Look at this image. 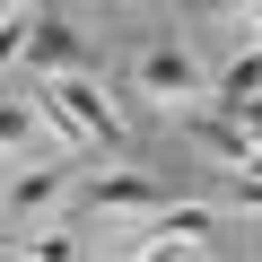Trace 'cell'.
Here are the masks:
<instances>
[{
  "label": "cell",
  "instance_id": "1",
  "mask_svg": "<svg viewBox=\"0 0 262 262\" xmlns=\"http://www.w3.org/2000/svg\"><path fill=\"white\" fill-rule=\"evenodd\" d=\"M131 88H140L158 114H192V105H210V70H201V53H184V44H149L140 61H131Z\"/></svg>",
  "mask_w": 262,
  "mask_h": 262
},
{
  "label": "cell",
  "instance_id": "2",
  "mask_svg": "<svg viewBox=\"0 0 262 262\" xmlns=\"http://www.w3.org/2000/svg\"><path fill=\"white\" fill-rule=\"evenodd\" d=\"M35 88H53V96L70 105V122L88 131L96 149H122V140H131V122H122V105L105 96V79H96V70H61V79H35Z\"/></svg>",
  "mask_w": 262,
  "mask_h": 262
},
{
  "label": "cell",
  "instance_id": "3",
  "mask_svg": "<svg viewBox=\"0 0 262 262\" xmlns=\"http://www.w3.org/2000/svg\"><path fill=\"white\" fill-rule=\"evenodd\" d=\"M158 210H166V192L149 175H131V166H114V175L88 184V219H105V227H149Z\"/></svg>",
  "mask_w": 262,
  "mask_h": 262
},
{
  "label": "cell",
  "instance_id": "4",
  "mask_svg": "<svg viewBox=\"0 0 262 262\" xmlns=\"http://www.w3.org/2000/svg\"><path fill=\"white\" fill-rule=\"evenodd\" d=\"M210 236H219V210H210V201H166V210L149 219L140 253H149V262H166V253H210Z\"/></svg>",
  "mask_w": 262,
  "mask_h": 262
},
{
  "label": "cell",
  "instance_id": "5",
  "mask_svg": "<svg viewBox=\"0 0 262 262\" xmlns=\"http://www.w3.org/2000/svg\"><path fill=\"white\" fill-rule=\"evenodd\" d=\"M61 192H70V175H61V166H44V158L27 166V158H18V175H9V227L53 219V210H61Z\"/></svg>",
  "mask_w": 262,
  "mask_h": 262
},
{
  "label": "cell",
  "instance_id": "6",
  "mask_svg": "<svg viewBox=\"0 0 262 262\" xmlns=\"http://www.w3.org/2000/svg\"><path fill=\"white\" fill-rule=\"evenodd\" d=\"M192 149H201V158H219V166H253V158H262V140L245 131V114H227V105H219V114H201V105H192Z\"/></svg>",
  "mask_w": 262,
  "mask_h": 262
},
{
  "label": "cell",
  "instance_id": "7",
  "mask_svg": "<svg viewBox=\"0 0 262 262\" xmlns=\"http://www.w3.org/2000/svg\"><path fill=\"white\" fill-rule=\"evenodd\" d=\"M27 79H61V70H96L88 61V44L70 35V27H53V18H35V35H27V61H18Z\"/></svg>",
  "mask_w": 262,
  "mask_h": 262
},
{
  "label": "cell",
  "instance_id": "8",
  "mask_svg": "<svg viewBox=\"0 0 262 262\" xmlns=\"http://www.w3.org/2000/svg\"><path fill=\"white\" fill-rule=\"evenodd\" d=\"M245 96H262V44H253V35L210 70V105H245Z\"/></svg>",
  "mask_w": 262,
  "mask_h": 262
},
{
  "label": "cell",
  "instance_id": "9",
  "mask_svg": "<svg viewBox=\"0 0 262 262\" xmlns=\"http://www.w3.org/2000/svg\"><path fill=\"white\" fill-rule=\"evenodd\" d=\"M9 253H35V262H61V253H79V236H61V227H44V219H35V227H18V236H9Z\"/></svg>",
  "mask_w": 262,
  "mask_h": 262
},
{
  "label": "cell",
  "instance_id": "10",
  "mask_svg": "<svg viewBox=\"0 0 262 262\" xmlns=\"http://www.w3.org/2000/svg\"><path fill=\"white\" fill-rule=\"evenodd\" d=\"M35 122H44V114H35V96H9V114H0V140H9V158H27V149H35Z\"/></svg>",
  "mask_w": 262,
  "mask_h": 262
},
{
  "label": "cell",
  "instance_id": "11",
  "mask_svg": "<svg viewBox=\"0 0 262 262\" xmlns=\"http://www.w3.org/2000/svg\"><path fill=\"white\" fill-rule=\"evenodd\" d=\"M227 114H245V131L262 140V96H245V105H227Z\"/></svg>",
  "mask_w": 262,
  "mask_h": 262
},
{
  "label": "cell",
  "instance_id": "12",
  "mask_svg": "<svg viewBox=\"0 0 262 262\" xmlns=\"http://www.w3.org/2000/svg\"><path fill=\"white\" fill-rule=\"evenodd\" d=\"M210 9H219V18H227V9H262V0H210Z\"/></svg>",
  "mask_w": 262,
  "mask_h": 262
}]
</instances>
